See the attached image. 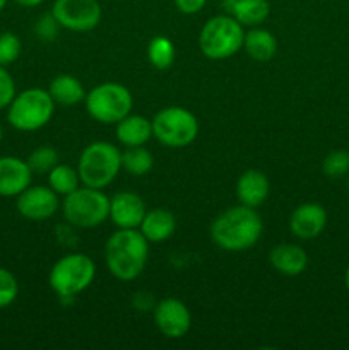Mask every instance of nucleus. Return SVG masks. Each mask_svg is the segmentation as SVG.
I'll list each match as a JSON object with an SVG mask.
<instances>
[{
    "mask_svg": "<svg viewBox=\"0 0 349 350\" xmlns=\"http://www.w3.org/2000/svg\"><path fill=\"white\" fill-rule=\"evenodd\" d=\"M263 231L262 217L255 208L236 205L221 212L211 224V238L226 252H245L259 243Z\"/></svg>",
    "mask_w": 349,
    "mask_h": 350,
    "instance_id": "1",
    "label": "nucleus"
},
{
    "mask_svg": "<svg viewBox=\"0 0 349 350\" xmlns=\"http://www.w3.org/2000/svg\"><path fill=\"white\" fill-rule=\"evenodd\" d=\"M149 258V241L137 229H116L105 246L109 273L122 282L137 279Z\"/></svg>",
    "mask_w": 349,
    "mask_h": 350,
    "instance_id": "2",
    "label": "nucleus"
},
{
    "mask_svg": "<svg viewBox=\"0 0 349 350\" xmlns=\"http://www.w3.org/2000/svg\"><path fill=\"white\" fill-rule=\"evenodd\" d=\"M120 170H122V152L118 147L105 140L89 144L79 157L77 173L84 187L103 190L113 183Z\"/></svg>",
    "mask_w": 349,
    "mask_h": 350,
    "instance_id": "3",
    "label": "nucleus"
},
{
    "mask_svg": "<svg viewBox=\"0 0 349 350\" xmlns=\"http://www.w3.org/2000/svg\"><path fill=\"white\" fill-rule=\"evenodd\" d=\"M55 113V101L50 92L31 88L14 96L7 106V120L19 132H36L50 123Z\"/></svg>",
    "mask_w": 349,
    "mask_h": 350,
    "instance_id": "4",
    "label": "nucleus"
},
{
    "mask_svg": "<svg viewBox=\"0 0 349 350\" xmlns=\"http://www.w3.org/2000/svg\"><path fill=\"white\" fill-rule=\"evenodd\" d=\"M245 31L233 16H214L198 34L201 51L211 60H226L243 48Z\"/></svg>",
    "mask_w": 349,
    "mask_h": 350,
    "instance_id": "5",
    "label": "nucleus"
},
{
    "mask_svg": "<svg viewBox=\"0 0 349 350\" xmlns=\"http://www.w3.org/2000/svg\"><path fill=\"white\" fill-rule=\"evenodd\" d=\"M64 219L75 229H92L109 217V198L103 190L79 187L62 204Z\"/></svg>",
    "mask_w": 349,
    "mask_h": 350,
    "instance_id": "6",
    "label": "nucleus"
},
{
    "mask_svg": "<svg viewBox=\"0 0 349 350\" xmlns=\"http://www.w3.org/2000/svg\"><path fill=\"white\" fill-rule=\"evenodd\" d=\"M86 111L94 122L116 125L132 113L133 98L125 85L118 82H103L86 92Z\"/></svg>",
    "mask_w": 349,
    "mask_h": 350,
    "instance_id": "7",
    "label": "nucleus"
},
{
    "mask_svg": "<svg viewBox=\"0 0 349 350\" xmlns=\"http://www.w3.org/2000/svg\"><path fill=\"white\" fill-rule=\"evenodd\" d=\"M96 277V265L84 253L65 255L51 267L48 282L50 287L62 297L70 299L84 293Z\"/></svg>",
    "mask_w": 349,
    "mask_h": 350,
    "instance_id": "8",
    "label": "nucleus"
},
{
    "mask_svg": "<svg viewBox=\"0 0 349 350\" xmlns=\"http://www.w3.org/2000/svg\"><path fill=\"white\" fill-rule=\"evenodd\" d=\"M153 137L164 147L183 149L190 146L198 133V122L195 115L180 106H168L154 115Z\"/></svg>",
    "mask_w": 349,
    "mask_h": 350,
    "instance_id": "9",
    "label": "nucleus"
},
{
    "mask_svg": "<svg viewBox=\"0 0 349 350\" xmlns=\"http://www.w3.org/2000/svg\"><path fill=\"white\" fill-rule=\"evenodd\" d=\"M51 14L60 27L74 33H88L98 26L103 10L98 0H55Z\"/></svg>",
    "mask_w": 349,
    "mask_h": 350,
    "instance_id": "10",
    "label": "nucleus"
},
{
    "mask_svg": "<svg viewBox=\"0 0 349 350\" xmlns=\"http://www.w3.org/2000/svg\"><path fill=\"white\" fill-rule=\"evenodd\" d=\"M16 208L24 219L29 221H47L53 217L58 211V195L50 187H27L21 195H17Z\"/></svg>",
    "mask_w": 349,
    "mask_h": 350,
    "instance_id": "11",
    "label": "nucleus"
},
{
    "mask_svg": "<svg viewBox=\"0 0 349 350\" xmlns=\"http://www.w3.org/2000/svg\"><path fill=\"white\" fill-rule=\"evenodd\" d=\"M154 323L164 337L181 338L190 330L192 314L180 299L166 297L154 306Z\"/></svg>",
    "mask_w": 349,
    "mask_h": 350,
    "instance_id": "12",
    "label": "nucleus"
},
{
    "mask_svg": "<svg viewBox=\"0 0 349 350\" xmlns=\"http://www.w3.org/2000/svg\"><path fill=\"white\" fill-rule=\"evenodd\" d=\"M146 212V204L133 191H120L109 198V219L118 229H137Z\"/></svg>",
    "mask_w": 349,
    "mask_h": 350,
    "instance_id": "13",
    "label": "nucleus"
},
{
    "mask_svg": "<svg viewBox=\"0 0 349 350\" xmlns=\"http://www.w3.org/2000/svg\"><path fill=\"white\" fill-rule=\"evenodd\" d=\"M327 226V211L318 204H303L289 217L291 234L298 239H315Z\"/></svg>",
    "mask_w": 349,
    "mask_h": 350,
    "instance_id": "14",
    "label": "nucleus"
},
{
    "mask_svg": "<svg viewBox=\"0 0 349 350\" xmlns=\"http://www.w3.org/2000/svg\"><path fill=\"white\" fill-rule=\"evenodd\" d=\"M33 180L27 163L16 156L0 157V197H17Z\"/></svg>",
    "mask_w": 349,
    "mask_h": 350,
    "instance_id": "15",
    "label": "nucleus"
},
{
    "mask_svg": "<svg viewBox=\"0 0 349 350\" xmlns=\"http://www.w3.org/2000/svg\"><path fill=\"white\" fill-rule=\"evenodd\" d=\"M270 193L269 178L259 170H248L238 178L236 183V197L240 204L257 208L267 200Z\"/></svg>",
    "mask_w": 349,
    "mask_h": 350,
    "instance_id": "16",
    "label": "nucleus"
},
{
    "mask_svg": "<svg viewBox=\"0 0 349 350\" xmlns=\"http://www.w3.org/2000/svg\"><path fill=\"white\" fill-rule=\"evenodd\" d=\"M269 262L274 270L283 275L294 277L300 275L308 267V255L301 246L293 243H283L270 250Z\"/></svg>",
    "mask_w": 349,
    "mask_h": 350,
    "instance_id": "17",
    "label": "nucleus"
},
{
    "mask_svg": "<svg viewBox=\"0 0 349 350\" xmlns=\"http://www.w3.org/2000/svg\"><path fill=\"white\" fill-rule=\"evenodd\" d=\"M177 229V219L166 208H153L146 212L139 231L149 243H164L174 234Z\"/></svg>",
    "mask_w": 349,
    "mask_h": 350,
    "instance_id": "18",
    "label": "nucleus"
},
{
    "mask_svg": "<svg viewBox=\"0 0 349 350\" xmlns=\"http://www.w3.org/2000/svg\"><path fill=\"white\" fill-rule=\"evenodd\" d=\"M153 137V123L142 115H127L116 123V139L125 147L144 146Z\"/></svg>",
    "mask_w": 349,
    "mask_h": 350,
    "instance_id": "19",
    "label": "nucleus"
},
{
    "mask_svg": "<svg viewBox=\"0 0 349 350\" xmlns=\"http://www.w3.org/2000/svg\"><path fill=\"white\" fill-rule=\"evenodd\" d=\"M226 9L243 27L260 26L270 14L269 0H226Z\"/></svg>",
    "mask_w": 349,
    "mask_h": 350,
    "instance_id": "20",
    "label": "nucleus"
},
{
    "mask_svg": "<svg viewBox=\"0 0 349 350\" xmlns=\"http://www.w3.org/2000/svg\"><path fill=\"white\" fill-rule=\"evenodd\" d=\"M48 92L53 98L55 105L62 106H72L79 105L81 101L86 99V91L82 82L79 81L77 77L70 74H60L50 82V88H48Z\"/></svg>",
    "mask_w": 349,
    "mask_h": 350,
    "instance_id": "21",
    "label": "nucleus"
},
{
    "mask_svg": "<svg viewBox=\"0 0 349 350\" xmlns=\"http://www.w3.org/2000/svg\"><path fill=\"white\" fill-rule=\"evenodd\" d=\"M243 48L248 57L255 62H269L272 60L277 51V40L270 31L253 27L248 33H245Z\"/></svg>",
    "mask_w": 349,
    "mask_h": 350,
    "instance_id": "22",
    "label": "nucleus"
},
{
    "mask_svg": "<svg viewBox=\"0 0 349 350\" xmlns=\"http://www.w3.org/2000/svg\"><path fill=\"white\" fill-rule=\"evenodd\" d=\"M81 178H79L77 170H74L68 164H57L53 170L48 173V187L57 195L67 197L74 190H77Z\"/></svg>",
    "mask_w": 349,
    "mask_h": 350,
    "instance_id": "23",
    "label": "nucleus"
},
{
    "mask_svg": "<svg viewBox=\"0 0 349 350\" xmlns=\"http://www.w3.org/2000/svg\"><path fill=\"white\" fill-rule=\"evenodd\" d=\"M154 166V157L151 150L139 147H127L125 152H122V167L129 174L133 176H144L149 173Z\"/></svg>",
    "mask_w": 349,
    "mask_h": 350,
    "instance_id": "24",
    "label": "nucleus"
},
{
    "mask_svg": "<svg viewBox=\"0 0 349 350\" xmlns=\"http://www.w3.org/2000/svg\"><path fill=\"white\" fill-rule=\"evenodd\" d=\"M147 58L157 70H166L174 62V44L166 36H154L147 44Z\"/></svg>",
    "mask_w": 349,
    "mask_h": 350,
    "instance_id": "25",
    "label": "nucleus"
},
{
    "mask_svg": "<svg viewBox=\"0 0 349 350\" xmlns=\"http://www.w3.org/2000/svg\"><path fill=\"white\" fill-rule=\"evenodd\" d=\"M33 174H48L58 164V152L51 146L36 147L26 159Z\"/></svg>",
    "mask_w": 349,
    "mask_h": 350,
    "instance_id": "26",
    "label": "nucleus"
},
{
    "mask_svg": "<svg viewBox=\"0 0 349 350\" xmlns=\"http://www.w3.org/2000/svg\"><path fill=\"white\" fill-rule=\"evenodd\" d=\"M322 171L327 178L337 180V178L348 176L349 173V152L348 150H332L325 156L322 163Z\"/></svg>",
    "mask_w": 349,
    "mask_h": 350,
    "instance_id": "27",
    "label": "nucleus"
},
{
    "mask_svg": "<svg viewBox=\"0 0 349 350\" xmlns=\"http://www.w3.org/2000/svg\"><path fill=\"white\" fill-rule=\"evenodd\" d=\"M21 50H23V43L17 34L10 31L0 33V65L2 67L12 65L21 57Z\"/></svg>",
    "mask_w": 349,
    "mask_h": 350,
    "instance_id": "28",
    "label": "nucleus"
},
{
    "mask_svg": "<svg viewBox=\"0 0 349 350\" xmlns=\"http://www.w3.org/2000/svg\"><path fill=\"white\" fill-rule=\"evenodd\" d=\"M19 284L17 279L7 269L0 267V310L10 306L17 299Z\"/></svg>",
    "mask_w": 349,
    "mask_h": 350,
    "instance_id": "29",
    "label": "nucleus"
},
{
    "mask_svg": "<svg viewBox=\"0 0 349 350\" xmlns=\"http://www.w3.org/2000/svg\"><path fill=\"white\" fill-rule=\"evenodd\" d=\"M16 82L9 74L7 67L0 65V109H5L16 96Z\"/></svg>",
    "mask_w": 349,
    "mask_h": 350,
    "instance_id": "30",
    "label": "nucleus"
},
{
    "mask_svg": "<svg viewBox=\"0 0 349 350\" xmlns=\"http://www.w3.org/2000/svg\"><path fill=\"white\" fill-rule=\"evenodd\" d=\"M58 27H60V24L57 23V19L53 17V14L50 12V14H44V16H41L40 19H38L36 26H34V33L38 34V38H40V40L51 41V40H55V36H57Z\"/></svg>",
    "mask_w": 349,
    "mask_h": 350,
    "instance_id": "31",
    "label": "nucleus"
},
{
    "mask_svg": "<svg viewBox=\"0 0 349 350\" xmlns=\"http://www.w3.org/2000/svg\"><path fill=\"white\" fill-rule=\"evenodd\" d=\"M207 0H174V5L180 10L181 14H187V16H194L198 14L205 7Z\"/></svg>",
    "mask_w": 349,
    "mask_h": 350,
    "instance_id": "32",
    "label": "nucleus"
},
{
    "mask_svg": "<svg viewBox=\"0 0 349 350\" xmlns=\"http://www.w3.org/2000/svg\"><path fill=\"white\" fill-rule=\"evenodd\" d=\"M12 2L17 3V5H21V7H26V9H33V7L41 5L44 0H12Z\"/></svg>",
    "mask_w": 349,
    "mask_h": 350,
    "instance_id": "33",
    "label": "nucleus"
},
{
    "mask_svg": "<svg viewBox=\"0 0 349 350\" xmlns=\"http://www.w3.org/2000/svg\"><path fill=\"white\" fill-rule=\"evenodd\" d=\"M344 284H346V289H348V293H349V265H348V269H346V273H344Z\"/></svg>",
    "mask_w": 349,
    "mask_h": 350,
    "instance_id": "34",
    "label": "nucleus"
},
{
    "mask_svg": "<svg viewBox=\"0 0 349 350\" xmlns=\"http://www.w3.org/2000/svg\"><path fill=\"white\" fill-rule=\"evenodd\" d=\"M7 2H9V0H0V12H2V10H3V9H5Z\"/></svg>",
    "mask_w": 349,
    "mask_h": 350,
    "instance_id": "35",
    "label": "nucleus"
},
{
    "mask_svg": "<svg viewBox=\"0 0 349 350\" xmlns=\"http://www.w3.org/2000/svg\"><path fill=\"white\" fill-rule=\"evenodd\" d=\"M2 137H3V130H2V123H0V142H2Z\"/></svg>",
    "mask_w": 349,
    "mask_h": 350,
    "instance_id": "36",
    "label": "nucleus"
},
{
    "mask_svg": "<svg viewBox=\"0 0 349 350\" xmlns=\"http://www.w3.org/2000/svg\"><path fill=\"white\" fill-rule=\"evenodd\" d=\"M346 178H348V191H349V173H348V176H346Z\"/></svg>",
    "mask_w": 349,
    "mask_h": 350,
    "instance_id": "37",
    "label": "nucleus"
}]
</instances>
